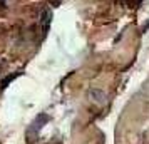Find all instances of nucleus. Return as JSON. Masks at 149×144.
Returning <instances> with one entry per match:
<instances>
[{"label":"nucleus","mask_w":149,"mask_h":144,"mask_svg":"<svg viewBox=\"0 0 149 144\" xmlns=\"http://www.w3.org/2000/svg\"><path fill=\"white\" fill-rule=\"evenodd\" d=\"M49 24H50V12L44 10V14H42V27H44V30L49 29Z\"/></svg>","instance_id":"3"},{"label":"nucleus","mask_w":149,"mask_h":144,"mask_svg":"<svg viewBox=\"0 0 149 144\" xmlns=\"http://www.w3.org/2000/svg\"><path fill=\"white\" fill-rule=\"evenodd\" d=\"M87 96H89V99H91V101H94L95 104H104L106 101H107L106 92L101 90V89H95V87H94V89H89Z\"/></svg>","instance_id":"2"},{"label":"nucleus","mask_w":149,"mask_h":144,"mask_svg":"<svg viewBox=\"0 0 149 144\" xmlns=\"http://www.w3.org/2000/svg\"><path fill=\"white\" fill-rule=\"evenodd\" d=\"M47 121H49V117L45 116V114H42V116H40V119L37 117V121H35V122L32 124V127L29 129V137H30L29 141H30V143H34V139L37 137V134H39V131L42 129V124H44V122H47Z\"/></svg>","instance_id":"1"}]
</instances>
